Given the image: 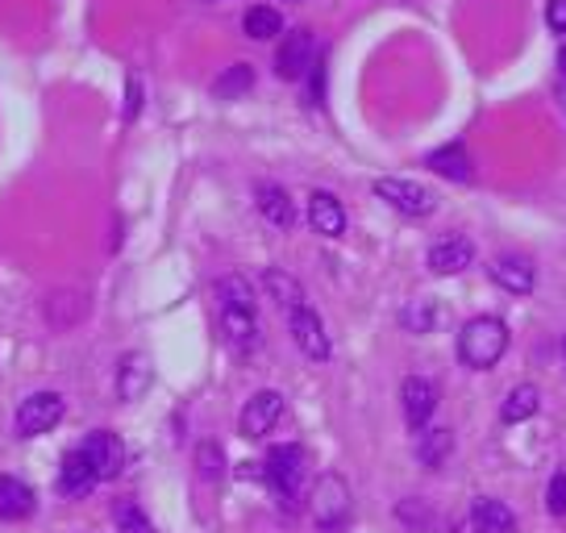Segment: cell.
<instances>
[{"mask_svg":"<svg viewBox=\"0 0 566 533\" xmlns=\"http://www.w3.org/2000/svg\"><path fill=\"white\" fill-rule=\"evenodd\" d=\"M221 330H226V342H230L238 355H254L263 346V334H259V317L254 309H233V304H221Z\"/></svg>","mask_w":566,"mask_h":533,"instance_id":"11","label":"cell"},{"mask_svg":"<svg viewBox=\"0 0 566 533\" xmlns=\"http://www.w3.org/2000/svg\"><path fill=\"white\" fill-rule=\"evenodd\" d=\"M142 113V84H138V75H129V101H125V117L134 122Z\"/></svg>","mask_w":566,"mask_h":533,"instance_id":"32","label":"cell"},{"mask_svg":"<svg viewBox=\"0 0 566 533\" xmlns=\"http://www.w3.org/2000/svg\"><path fill=\"white\" fill-rule=\"evenodd\" d=\"M563 367H566V338H563Z\"/></svg>","mask_w":566,"mask_h":533,"instance_id":"34","label":"cell"},{"mask_svg":"<svg viewBox=\"0 0 566 533\" xmlns=\"http://www.w3.org/2000/svg\"><path fill=\"white\" fill-rule=\"evenodd\" d=\"M217 296H221V304H233V309H254V288L242 275H226L217 284Z\"/></svg>","mask_w":566,"mask_h":533,"instance_id":"27","label":"cell"},{"mask_svg":"<svg viewBox=\"0 0 566 533\" xmlns=\"http://www.w3.org/2000/svg\"><path fill=\"white\" fill-rule=\"evenodd\" d=\"M155 384V367L146 355H125L122 367H117V396L122 400H138L146 396V388Z\"/></svg>","mask_w":566,"mask_h":533,"instance_id":"17","label":"cell"},{"mask_svg":"<svg viewBox=\"0 0 566 533\" xmlns=\"http://www.w3.org/2000/svg\"><path fill=\"white\" fill-rule=\"evenodd\" d=\"M263 288H266V296L280 304L283 313H292V309H301V304H304L301 280H292L287 271H280V266H266V271H263Z\"/></svg>","mask_w":566,"mask_h":533,"instance_id":"21","label":"cell"},{"mask_svg":"<svg viewBox=\"0 0 566 533\" xmlns=\"http://www.w3.org/2000/svg\"><path fill=\"white\" fill-rule=\"evenodd\" d=\"M287 330H292V342L304 351V358H313V363H325L329 358V334H325V325H321V317L308 309V304H301V309H292L287 313Z\"/></svg>","mask_w":566,"mask_h":533,"instance_id":"6","label":"cell"},{"mask_svg":"<svg viewBox=\"0 0 566 533\" xmlns=\"http://www.w3.org/2000/svg\"><path fill=\"white\" fill-rule=\"evenodd\" d=\"M63 396L59 391H34V396H25L18 409V433L21 438H38V433H51L59 421H63Z\"/></svg>","mask_w":566,"mask_h":533,"instance_id":"5","label":"cell"},{"mask_svg":"<svg viewBox=\"0 0 566 533\" xmlns=\"http://www.w3.org/2000/svg\"><path fill=\"white\" fill-rule=\"evenodd\" d=\"M308 509H313V521H317L321 530H337L350 516V483L342 480V475H321Z\"/></svg>","mask_w":566,"mask_h":533,"instance_id":"3","label":"cell"},{"mask_svg":"<svg viewBox=\"0 0 566 533\" xmlns=\"http://www.w3.org/2000/svg\"><path fill=\"white\" fill-rule=\"evenodd\" d=\"M546 25L554 34H566V0H546Z\"/></svg>","mask_w":566,"mask_h":533,"instance_id":"31","label":"cell"},{"mask_svg":"<svg viewBox=\"0 0 566 533\" xmlns=\"http://www.w3.org/2000/svg\"><path fill=\"white\" fill-rule=\"evenodd\" d=\"M400 405H405V421L412 433H421L433 412H438V388L424 379V375H408L405 388H400Z\"/></svg>","mask_w":566,"mask_h":533,"instance_id":"8","label":"cell"},{"mask_svg":"<svg viewBox=\"0 0 566 533\" xmlns=\"http://www.w3.org/2000/svg\"><path fill=\"white\" fill-rule=\"evenodd\" d=\"M509 351V325L500 317H475L462 325L459 334V358L471 372H492Z\"/></svg>","mask_w":566,"mask_h":533,"instance_id":"1","label":"cell"},{"mask_svg":"<svg viewBox=\"0 0 566 533\" xmlns=\"http://www.w3.org/2000/svg\"><path fill=\"white\" fill-rule=\"evenodd\" d=\"M317 63V42L308 30H292V34L280 42V54H275V72L283 80H304Z\"/></svg>","mask_w":566,"mask_h":533,"instance_id":"7","label":"cell"},{"mask_svg":"<svg viewBox=\"0 0 566 533\" xmlns=\"http://www.w3.org/2000/svg\"><path fill=\"white\" fill-rule=\"evenodd\" d=\"M34 488L21 483L18 475H0V521H25L34 513Z\"/></svg>","mask_w":566,"mask_h":533,"instance_id":"19","label":"cell"},{"mask_svg":"<svg viewBox=\"0 0 566 533\" xmlns=\"http://www.w3.org/2000/svg\"><path fill=\"white\" fill-rule=\"evenodd\" d=\"M80 450L92 459V467H96V475H101V483L113 480L117 471L125 467V446L117 433H108V429H96V433H88L84 442H80Z\"/></svg>","mask_w":566,"mask_h":533,"instance_id":"12","label":"cell"},{"mask_svg":"<svg viewBox=\"0 0 566 533\" xmlns=\"http://www.w3.org/2000/svg\"><path fill=\"white\" fill-rule=\"evenodd\" d=\"M113 521H117V530H122V533H155L150 516L142 513L134 500H117V509H113Z\"/></svg>","mask_w":566,"mask_h":533,"instance_id":"28","label":"cell"},{"mask_svg":"<svg viewBox=\"0 0 566 533\" xmlns=\"http://www.w3.org/2000/svg\"><path fill=\"white\" fill-rule=\"evenodd\" d=\"M196 467H200V475L209 483H217L221 475H226V459H221V450L212 442H205L200 450H196Z\"/></svg>","mask_w":566,"mask_h":533,"instance_id":"29","label":"cell"},{"mask_svg":"<svg viewBox=\"0 0 566 533\" xmlns=\"http://www.w3.org/2000/svg\"><path fill=\"white\" fill-rule=\"evenodd\" d=\"M242 30H247V38H254V42H271L275 34H283L280 9L254 4V9H247V18H242Z\"/></svg>","mask_w":566,"mask_h":533,"instance_id":"24","label":"cell"},{"mask_svg":"<svg viewBox=\"0 0 566 533\" xmlns=\"http://www.w3.org/2000/svg\"><path fill=\"white\" fill-rule=\"evenodd\" d=\"M250 84H254L250 63H233L230 72L212 84V96H217V101H238V96H247V92H250Z\"/></svg>","mask_w":566,"mask_h":533,"instance_id":"25","label":"cell"},{"mask_svg":"<svg viewBox=\"0 0 566 533\" xmlns=\"http://www.w3.org/2000/svg\"><path fill=\"white\" fill-rule=\"evenodd\" d=\"M254 205H259L266 226H275V230H292L296 226V205H292V196L283 192L280 184H259L254 188Z\"/></svg>","mask_w":566,"mask_h":533,"instance_id":"14","label":"cell"},{"mask_svg":"<svg viewBox=\"0 0 566 533\" xmlns=\"http://www.w3.org/2000/svg\"><path fill=\"white\" fill-rule=\"evenodd\" d=\"M471 263H475V247H471V238H462V233L438 238V242L429 247V271H433V275H459V271H467Z\"/></svg>","mask_w":566,"mask_h":533,"instance_id":"13","label":"cell"},{"mask_svg":"<svg viewBox=\"0 0 566 533\" xmlns=\"http://www.w3.org/2000/svg\"><path fill=\"white\" fill-rule=\"evenodd\" d=\"M424 163H429L438 176L454 179V184H467V179H471V163H467V150H462L459 143H450V146H442V150H433V155H429Z\"/></svg>","mask_w":566,"mask_h":533,"instance_id":"23","label":"cell"},{"mask_svg":"<svg viewBox=\"0 0 566 533\" xmlns=\"http://www.w3.org/2000/svg\"><path fill=\"white\" fill-rule=\"evenodd\" d=\"M400 325H405L408 334H429L433 325H438V309H433V301H412L400 313Z\"/></svg>","mask_w":566,"mask_h":533,"instance_id":"26","label":"cell"},{"mask_svg":"<svg viewBox=\"0 0 566 533\" xmlns=\"http://www.w3.org/2000/svg\"><path fill=\"white\" fill-rule=\"evenodd\" d=\"M266 483L280 500H296L304 483V450L301 446H271L266 454Z\"/></svg>","mask_w":566,"mask_h":533,"instance_id":"4","label":"cell"},{"mask_svg":"<svg viewBox=\"0 0 566 533\" xmlns=\"http://www.w3.org/2000/svg\"><path fill=\"white\" fill-rule=\"evenodd\" d=\"M537 409H542L537 384H516V388L504 396V405H500V421H504V426H521V421H530Z\"/></svg>","mask_w":566,"mask_h":533,"instance_id":"20","label":"cell"},{"mask_svg":"<svg viewBox=\"0 0 566 533\" xmlns=\"http://www.w3.org/2000/svg\"><path fill=\"white\" fill-rule=\"evenodd\" d=\"M558 67H563V80H566V51H558Z\"/></svg>","mask_w":566,"mask_h":533,"instance_id":"33","label":"cell"},{"mask_svg":"<svg viewBox=\"0 0 566 533\" xmlns=\"http://www.w3.org/2000/svg\"><path fill=\"white\" fill-rule=\"evenodd\" d=\"M546 509L549 516H566V471H558L546 488Z\"/></svg>","mask_w":566,"mask_h":533,"instance_id":"30","label":"cell"},{"mask_svg":"<svg viewBox=\"0 0 566 533\" xmlns=\"http://www.w3.org/2000/svg\"><path fill=\"white\" fill-rule=\"evenodd\" d=\"M308 226L321 233V238H342L346 230V209L334 192H313L308 196Z\"/></svg>","mask_w":566,"mask_h":533,"instance_id":"15","label":"cell"},{"mask_svg":"<svg viewBox=\"0 0 566 533\" xmlns=\"http://www.w3.org/2000/svg\"><path fill=\"white\" fill-rule=\"evenodd\" d=\"M280 417H283V396L280 391H271V388H263V391H254L247 400V409H242V438H266L271 429L280 426Z\"/></svg>","mask_w":566,"mask_h":533,"instance_id":"9","label":"cell"},{"mask_svg":"<svg viewBox=\"0 0 566 533\" xmlns=\"http://www.w3.org/2000/svg\"><path fill=\"white\" fill-rule=\"evenodd\" d=\"M375 196L388 200L391 209L405 217H429L438 209V196L429 192L424 184H417V179H400V176L375 179Z\"/></svg>","mask_w":566,"mask_h":533,"instance_id":"2","label":"cell"},{"mask_svg":"<svg viewBox=\"0 0 566 533\" xmlns=\"http://www.w3.org/2000/svg\"><path fill=\"white\" fill-rule=\"evenodd\" d=\"M471 530L475 533H513L516 530V516L504 500L492 497H479L471 504Z\"/></svg>","mask_w":566,"mask_h":533,"instance_id":"18","label":"cell"},{"mask_svg":"<svg viewBox=\"0 0 566 533\" xmlns=\"http://www.w3.org/2000/svg\"><path fill=\"white\" fill-rule=\"evenodd\" d=\"M96 483H101V475H96V467H92V459L75 446L67 459H63V467H59V480H54V488H59V497L67 500H84L96 492Z\"/></svg>","mask_w":566,"mask_h":533,"instance_id":"10","label":"cell"},{"mask_svg":"<svg viewBox=\"0 0 566 533\" xmlns=\"http://www.w3.org/2000/svg\"><path fill=\"white\" fill-rule=\"evenodd\" d=\"M488 275H492L504 292H513V296H530L533 292V266H530V259H521V254L495 259V263L488 266Z\"/></svg>","mask_w":566,"mask_h":533,"instance_id":"16","label":"cell"},{"mask_svg":"<svg viewBox=\"0 0 566 533\" xmlns=\"http://www.w3.org/2000/svg\"><path fill=\"white\" fill-rule=\"evenodd\" d=\"M450 450H454V438H450V429H421V442H417V459H421V467H429V471H438L446 459H450Z\"/></svg>","mask_w":566,"mask_h":533,"instance_id":"22","label":"cell"}]
</instances>
